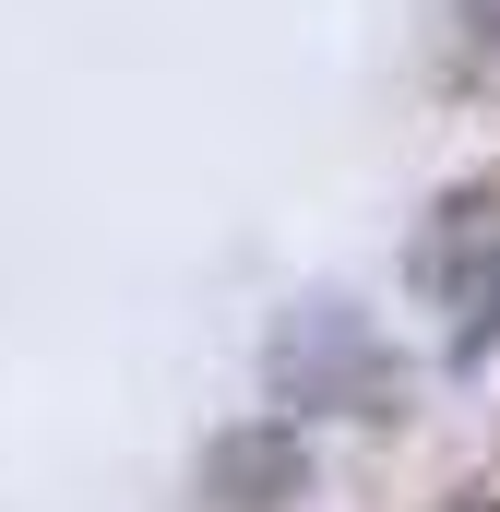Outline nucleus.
Listing matches in <instances>:
<instances>
[{
    "instance_id": "obj_4",
    "label": "nucleus",
    "mask_w": 500,
    "mask_h": 512,
    "mask_svg": "<svg viewBox=\"0 0 500 512\" xmlns=\"http://www.w3.org/2000/svg\"><path fill=\"white\" fill-rule=\"evenodd\" d=\"M465 48H477V60H500V0H465Z\"/></svg>"
},
{
    "instance_id": "obj_1",
    "label": "nucleus",
    "mask_w": 500,
    "mask_h": 512,
    "mask_svg": "<svg viewBox=\"0 0 500 512\" xmlns=\"http://www.w3.org/2000/svg\"><path fill=\"white\" fill-rule=\"evenodd\" d=\"M417 286L453 310L441 322V346H453V370H477L500 346V191H453L429 227H417Z\"/></svg>"
},
{
    "instance_id": "obj_5",
    "label": "nucleus",
    "mask_w": 500,
    "mask_h": 512,
    "mask_svg": "<svg viewBox=\"0 0 500 512\" xmlns=\"http://www.w3.org/2000/svg\"><path fill=\"white\" fill-rule=\"evenodd\" d=\"M465 512H500V501H465Z\"/></svg>"
},
{
    "instance_id": "obj_3",
    "label": "nucleus",
    "mask_w": 500,
    "mask_h": 512,
    "mask_svg": "<svg viewBox=\"0 0 500 512\" xmlns=\"http://www.w3.org/2000/svg\"><path fill=\"white\" fill-rule=\"evenodd\" d=\"M298 489H310L298 417H239V429H215V453H203V501L215 512H286Z\"/></svg>"
},
{
    "instance_id": "obj_2",
    "label": "nucleus",
    "mask_w": 500,
    "mask_h": 512,
    "mask_svg": "<svg viewBox=\"0 0 500 512\" xmlns=\"http://www.w3.org/2000/svg\"><path fill=\"white\" fill-rule=\"evenodd\" d=\"M262 370H274L286 405H358V417H370L381 393H393V346L370 334V310H346V298H298V310L274 322Z\"/></svg>"
}]
</instances>
